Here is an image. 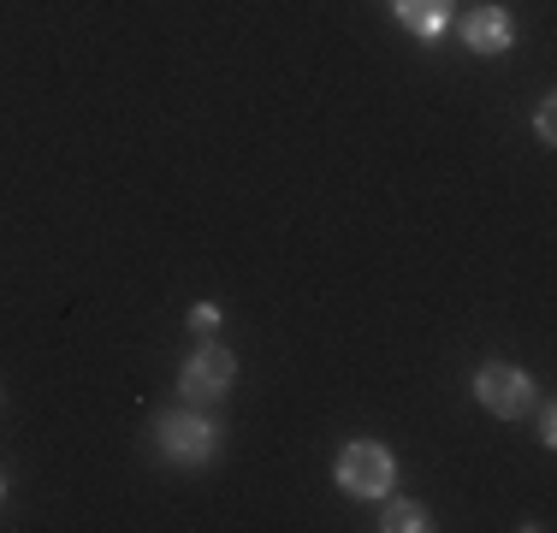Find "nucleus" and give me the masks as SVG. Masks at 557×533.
<instances>
[{
    "mask_svg": "<svg viewBox=\"0 0 557 533\" xmlns=\"http://www.w3.org/2000/svg\"><path fill=\"white\" fill-rule=\"evenodd\" d=\"M333 480L350 492V498H386L392 480H397V457L380 445V438H350V445L338 450Z\"/></svg>",
    "mask_w": 557,
    "mask_h": 533,
    "instance_id": "f03ea898",
    "label": "nucleus"
},
{
    "mask_svg": "<svg viewBox=\"0 0 557 533\" xmlns=\"http://www.w3.org/2000/svg\"><path fill=\"white\" fill-rule=\"evenodd\" d=\"M474 404L498 421H522V416H534L540 397H534V380H528L522 368L486 362V368H474Z\"/></svg>",
    "mask_w": 557,
    "mask_h": 533,
    "instance_id": "20e7f679",
    "label": "nucleus"
},
{
    "mask_svg": "<svg viewBox=\"0 0 557 533\" xmlns=\"http://www.w3.org/2000/svg\"><path fill=\"white\" fill-rule=\"evenodd\" d=\"M0 498H7V474H0Z\"/></svg>",
    "mask_w": 557,
    "mask_h": 533,
    "instance_id": "9b49d317",
    "label": "nucleus"
},
{
    "mask_svg": "<svg viewBox=\"0 0 557 533\" xmlns=\"http://www.w3.org/2000/svg\"><path fill=\"white\" fill-rule=\"evenodd\" d=\"M534 131H540V142H557V107H552V101H540V113H534Z\"/></svg>",
    "mask_w": 557,
    "mask_h": 533,
    "instance_id": "1a4fd4ad",
    "label": "nucleus"
},
{
    "mask_svg": "<svg viewBox=\"0 0 557 533\" xmlns=\"http://www.w3.org/2000/svg\"><path fill=\"white\" fill-rule=\"evenodd\" d=\"M232 380H237V356L220 338H196V350L178 362V392L190 404H220L232 392Z\"/></svg>",
    "mask_w": 557,
    "mask_h": 533,
    "instance_id": "7ed1b4c3",
    "label": "nucleus"
},
{
    "mask_svg": "<svg viewBox=\"0 0 557 533\" xmlns=\"http://www.w3.org/2000/svg\"><path fill=\"white\" fill-rule=\"evenodd\" d=\"M462 42H469L474 53H504V48H516V18H510V7H474L469 18H462Z\"/></svg>",
    "mask_w": 557,
    "mask_h": 533,
    "instance_id": "423d86ee",
    "label": "nucleus"
},
{
    "mask_svg": "<svg viewBox=\"0 0 557 533\" xmlns=\"http://www.w3.org/2000/svg\"><path fill=\"white\" fill-rule=\"evenodd\" d=\"M154 445H161V457L172 469H202L220 450V426L208 416H196V409H166V416L154 421Z\"/></svg>",
    "mask_w": 557,
    "mask_h": 533,
    "instance_id": "f257e3e1",
    "label": "nucleus"
},
{
    "mask_svg": "<svg viewBox=\"0 0 557 533\" xmlns=\"http://www.w3.org/2000/svg\"><path fill=\"white\" fill-rule=\"evenodd\" d=\"M540 409V438H546V445H557V409L552 404H534Z\"/></svg>",
    "mask_w": 557,
    "mask_h": 533,
    "instance_id": "9d476101",
    "label": "nucleus"
},
{
    "mask_svg": "<svg viewBox=\"0 0 557 533\" xmlns=\"http://www.w3.org/2000/svg\"><path fill=\"white\" fill-rule=\"evenodd\" d=\"M380 528H386V533H428V528H433V516H428V504H416V498H392V492H386Z\"/></svg>",
    "mask_w": 557,
    "mask_h": 533,
    "instance_id": "0eeeda50",
    "label": "nucleus"
},
{
    "mask_svg": "<svg viewBox=\"0 0 557 533\" xmlns=\"http://www.w3.org/2000/svg\"><path fill=\"white\" fill-rule=\"evenodd\" d=\"M190 332H196V338H214V332H220V309H214V302H196V309H190Z\"/></svg>",
    "mask_w": 557,
    "mask_h": 533,
    "instance_id": "6e6552de",
    "label": "nucleus"
},
{
    "mask_svg": "<svg viewBox=\"0 0 557 533\" xmlns=\"http://www.w3.org/2000/svg\"><path fill=\"white\" fill-rule=\"evenodd\" d=\"M392 12H397V24H404L416 42H445V30H450V18H457V0H392Z\"/></svg>",
    "mask_w": 557,
    "mask_h": 533,
    "instance_id": "39448f33",
    "label": "nucleus"
}]
</instances>
